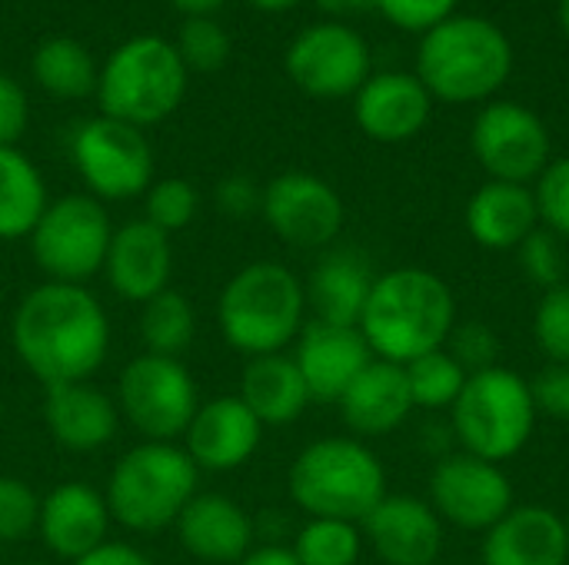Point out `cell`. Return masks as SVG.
Returning <instances> with one entry per match:
<instances>
[{
  "mask_svg": "<svg viewBox=\"0 0 569 565\" xmlns=\"http://www.w3.org/2000/svg\"><path fill=\"white\" fill-rule=\"evenodd\" d=\"M10 343L40 386L87 383L110 353V320L103 303L80 283L43 280L13 310Z\"/></svg>",
  "mask_w": 569,
  "mask_h": 565,
  "instance_id": "1",
  "label": "cell"
},
{
  "mask_svg": "<svg viewBox=\"0 0 569 565\" xmlns=\"http://www.w3.org/2000/svg\"><path fill=\"white\" fill-rule=\"evenodd\" d=\"M457 326V296L423 266H397L377 276L360 316V333L377 360L407 366L443 350Z\"/></svg>",
  "mask_w": 569,
  "mask_h": 565,
  "instance_id": "2",
  "label": "cell"
},
{
  "mask_svg": "<svg viewBox=\"0 0 569 565\" xmlns=\"http://www.w3.org/2000/svg\"><path fill=\"white\" fill-rule=\"evenodd\" d=\"M40 496L17 476H0V543H23L37 533Z\"/></svg>",
  "mask_w": 569,
  "mask_h": 565,
  "instance_id": "38",
  "label": "cell"
},
{
  "mask_svg": "<svg viewBox=\"0 0 569 565\" xmlns=\"http://www.w3.org/2000/svg\"><path fill=\"white\" fill-rule=\"evenodd\" d=\"M537 420L540 410L530 380L497 363L467 376V386L450 410V433L457 450L503 466L527 450Z\"/></svg>",
  "mask_w": 569,
  "mask_h": 565,
  "instance_id": "7",
  "label": "cell"
},
{
  "mask_svg": "<svg viewBox=\"0 0 569 565\" xmlns=\"http://www.w3.org/2000/svg\"><path fill=\"white\" fill-rule=\"evenodd\" d=\"M250 7H257V10H263V13H280V10H290V7H297L300 0H247Z\"/></svg>",
  "mask_w": 569,
  "mask_h": 565,
  "instance_id": "49",
  "label": "cell"
},
{
  "mask_svg": "<svg viewBox=\"0 0 569 565\" xmlns=\"http://www.w3.org/2000/svg\"><path fill=\"white\" fill-rule=\"evenodd\" d=\"M533 340L550 363L569 366V280L543 290L533 310Z\"/></svg>",
  "mask_w": 569,
  "mask_h": 565,
  "instance_id": "36",
  "label": "cell"
},
{
  "mask_svg": "<svg viewBox=\"0 0 569 565\" xmlns=\"http://www.w3.org/2000/svg\"><path fill=\"white\" fill-rule=\"evenodd\" d=\"M187 456L200 473H233L253 460L263 443V423L240 396L200 400L187 433Z\"/></svg>",
  "mask_w": 569,
  "mask_h": 565,
  "instance_id": "18",
  "label": "cell"
},
{
  "mask_svg": "<svg viewBox=\"0 0 569 565\" xmlns=\"http://www.w3.org/2000/svg\"><path fill=\"white\" fill-rule=\"evenodd\" d=\"M433 110L430 90L417 73L383 70L370 73V80L353 93V120L377 143H403L413 140Z\"/></svg>",
  "mask_w": 569,
  "mask_h": 565,
  "instance_id": "20",
  "label": "cell"
},
{
  "mask_svg": "<svg viewBox=\"0 0 569 565\" xmlns=\"http://www.w3.org/2000/svg\"><path fill=\"white\" fill-rule=\"evenodd\" d=\"M140 340H143V353L183 360V353L197 340V313L190 300L173 286L147 300L140 306Z\"/></svg>",
  "mask_w": 569,
  "mask_h": 565,
  "instance_id": "31",
  "label": "cell"
},
{
  "mask_svg": "<svg viewBox=\"0 0 569 565\" xmlns=\"http://www.w3.org/2000/svg\"><path fill=\"white\" fill-rule=\"evenodd\" d=\"M457 3L460 0H377V10L387 17V23L407 33H427L453 17Z\"/></svg>",
  "mask_w": 569,
  "mask_h": 565,
  "instance_id": "41",
  "label": "cell"
},
{
  "mask_svg": "<svg viewBox=\"0 0 569 565\" xmlns=\"http://www.w3.org/2000/svg\"><path fill=\"white\" fill-rule=\"evenodd\" d=\"M27 123H30V100H27V90L0 73V147H17L20 137L27 133Z\"/></svg>",
  "mask_w": 569,
  "mask_h": 565,
  "instance_id": "42",
  "label": "cell"
},
{
  "mask_svg": "<svg viewBox=\"0 0 569 565\" xmlns=\"http://www.w3.org/2000/svg\"><path fill=\"white\" fill-rule=\"evenodd\" d=\"M530 390L540 413L569 423V366L550 363L547 370L537 373V380H530Z\"/></svg>",
  "mask_w": 569,
  "mask_h": 565,
  "instance_id": "43",
  "label": "cell"
},
{
  "mask_svg": "<svg viewBox=\"0 0 569 565\" xmlns=\"http://www.w3.org/2000/svg\"><path fill=\"white\" fill-rule=\"evenodd\" d=\"M117 410L147 443H173L187 433L200 393L183 360L140 353L117 380Z\"/></svg>",
  "mask_w": 569,
  "mask_h": 565,
  "instance_id": "10",
  "label": "cell"
},
{
  "mask_svg": "<svg viewBox=\"0 0 569 565\" xmlns=\"http://www.w3.org/2000/svg\"><path fill=\"white\" fill-rule=\"evenodd\" d=\"M33 80L43 93L57 100H80L97 93L100 67L90 50L73 37H47L37 43L30 60Z\"/></svg>",
  "mask_w": 569,
  "mask_h": 565,
  "instance_id": "30",
  "label": "cell"
},
{
  "mask_svg": "<svg viewBox=\"0 0 569 565\" xmlns=\"http://www.w3.org/2000/svg\"><path fill=\"white\" fill-rule=\"evenodd\" d=\"M427 503L433 513L467 533L493 529L513 506V483L500 463L470 456L453 450L437 460L430 473V496Z\"/></svg>",
  "mask_w": 569,
  "mask_h": 565,
  "instance_id": "14",
  "label": "cell"
},
{
  "mask_svg": "<svg viewBox=\"0 0 569 565\" xmlns=\"http://www.w3.org/2000/svg\"><path fill=\"white\" fill-rule=\"evenodd\" d=\"M200 213V193L183 176H163L153 180L143 193V220L163 230L167 236L177 230H187Z\"/></svg>",
  "mask_w": 569,
  "mask_h": 565,
  "instance_id": "34",
  "label": "cell"
},
{
  "mask_svg": "<svg viewBox=\"0 0 569 565\" xmlns=\"http://www.w3.org/2000/svg\"><path fill=\"white\" fill-rule=\"evenodd\" d=\"M73 565H153V559L127 543H103L100 549H93L90 556L77 559Z\"/></svg>",
  "mask_w": 569,
  "mask_h": 565,
  "instance_id": "45",
  "label": "cell"
},
{
  "mask_svg": "<svg viewBox=\"0 0 569 565\" xmlns=\"http://www.w3.org/2000/svg\"><path fill=\"white\" fill-rule=\"evenodd\" d=\"M403 370H407L413 406L427 410V413H450L467 386V376H470L447 350H433V353L407 363Z\"/></svg>",
  "mask_w": 569,
  "mask_h": 565,
  "instance_id": "32",
  "label": "cell"
},
{
  "mask_svg": "<svg viewBox=\"0 0 569 565\" xmlns=\"http://www.w3.org/2000/svg\"><path fill=\"white\" fill-rule=\"evenodd\" d=\"M237 396L263 423V430L297 423L307 413V406L313 403L290 353H270V356L247 360Z\"/></svg>",
  "mask_w": 569,
  "mask_h": 565,
  "instance_id": "28",
  "label": "cell"
},
{
  "mask_svg": "<svg viewBox=\"0 0 569 565\" xmlns=\"http://www.w3.org/2000/svg\"><path fill=\"white\" fill-rule=\"evenodd\" d=\"M110 523L113 516L107 509L103 493L87 483L70 480L40 496L37 536L57 559H67L70 565L110 543Z\"/></svg>",
  "mask_w": 569,
  "mask_h": 565,
  "instance_id": "19",
  "label": "cell"
},
{
  "mask_svg": "<svg viewBox=\"0 0 569 565\" xmlns=\"http://www.w3.org/2000/svg\"><path fill=\"white\" fill-rule=\"evenodd\" d=\"M33 263L53 283H87L103 273L113 223L107 206L90 193H67L47 203L30 230Z\"/></svg>",
  "mask_w": 569,
  "mask_h": 565,
  "instance_id": "9",
  "label": "cell"
},
{
  "mask_svg": "<svg viewBox=\"0 0 569 565\" xmlns=\"http://www.w3.org/2000/svg\"><path fill=\"white\" fill-rule=\"evenodd\" d=\"M467 233L477 246L493 253H517V246L540 226V210L533 186L487 180L470 200L463 213Z\"/></svg>",
  "mask_w": 569,
  "mask_h": 565,
  "instance_id": "27",
  "label": "cell"
},
{
  "mask_svg": "<svg viewBox=\"0 0 569 565\" xmlns=\"http://www.w3.org/2000/svg\"><path fill=\"white\" fill-rule=\"evenodd\" d=\"M483 565H569L563 516L550 506H513L493 529L483 533Z\"/></svg>",
  "mask_w": 569,
  "mask_h": 565,
  "instance_id": "24",
  "label": "cell"
},
{
  "mask_svg": "<svg viewBox=\"0 0 569 565\" xmlns=\"http://www.w3.org/2000/svg\"><path fill=\"white\" fill-rule=\"evenodd\" d=\"M360 529L363 543L387 565H433L443 553V519L420 496L387 493Z\"/></svg>",
  "mask_w": 569,
  "mask_h": 565,
  "instance_id": "16",
  "label": "cell"
},
{
  "mask_svg": "<svg viewBox=\"0 0 569 565\" xmlns=\"http://www.w3.org/2000/svg\"><path fill=\"white\" fill-rule=\"evenodd\" d=\"M187 80L190 70L183 67L173 40L137 33L107 57L93 97L103 117L147 130L163 123L183 103Z\"/></svg>",
  "mask_w": 569,
  "mask_h": 565,
  "instance_id": "6",
  "label": "cell"
},
{
  "mask_svg": "<svg viewBox=\"0 0 569 565\" xmlns=\"http://www.w3.org/2000/svg\"><path fill=\"white\" fill-rule=\"evenodd\" d=\"M287 486L310 519L363 523L387 496V470L363 440L323 436L297 453Z\"/></svg>",
  "mask_w": 569,
  "mask_h": 565,
  "instance_id": "5",
  "label": "cell"
},
{
  "mask_svg": "<svg viewBox=\"0 0 569 565\" xmlns=\"http://www.w3.org/2000/svg\"><path fill=\"white\" fill-rule=\"evenodd\" d=\"M260 203H263V186H257L247 173H233L217 183V206L230 220H247L260 213Z\"/></svg>",
  "mask_w": 569,
  "mask_h": 565,
  "instance_id": "44",
  "label": "cell"
},
{
  "mask_svg": "<svg viewBox=\"0 0 569 565\" xmlns=\"http://www.w3.org/2000/svg\"><path fill=\"white\" fill-rule=\"evenodd\" d=\"M470 147L477 163L487 170L490 180L507 183H537V176L553 160L550 130L523 103L513 100H490L470 130Z\"/></svg>",
  "mask_w": 569,
  "mask_h": 565,
  "instance_id": "13",
  "label": "cell"
},
{
  "mask_svg": "<svg viewBox=\"0 0 569 565\" xmlns=\"http://www.w3.org/2000/svg\"><path fill=\"white\" fill-rule=\"evenodd\" d=\"M287 77L317 100L353 97L373 73V57L360 30L323 20L300 30L283 57Z\"/></svg>",
  "mask_w": 569,
  "mask_h": 565,
  "instance_id": "12",
  "label": "cell"
},
{
  "mask_svg": "<svg viewBox=\"0 0 569 565\" xmlns=\"http://www.w3.org/2000/svg\"><path fill=\"white\" fill-rule=\"evenodd\" d=\"M290 549L300 565H357L363 529L347 519H307Z\"/></svg>",
  "mask_w": 569,
  "mask_h": 565,
  "instance_id": "33",
  "label": "cell"
},
{
  "mask_svg": "<svg viewBox=\"0 0 569 565\" xmlns=\"http://www.w3.org/2000/svg\"><path fill=\"white\" fill-rule=\"evenodd\" d=\"M20 565H40V563H20Z\"/></svg>",
  "mask_w": 569,
  "mask_h": 565,
  "instance_id": "52",
  "label": "cell"
},
{
  "mask_svg": "<svg viewBox=\"0 0 569 565\" xmlns=\"http://www.w3.org/2000/svg\"><path fill=\"white\" fill-rule=\"evenodd\" d=\"M513 70L510 37L487 17L453 13L427 30L417 50V77L440 103H483Z\"/></svg>",
  "mask_w": 569,
  "mask_h": 565,
  "instance_id": "4",
  "label": "cell"
},
{
  "mask_svg": "<svg viewBox=\"0 0 569 565\" xmlns=\"http://www.w3.org/2000/svg\"><path fill=\"white\" fill-rule=\"evenodd\" d=\"M290 356L313 403H340L350 383L373 363L360 326H333L320 320H310L300 330Z\"/></svg>",
  "mask_w": 569,
  "mask_h": 565,
  "instance_id": "17",
  "label": "cell"
},
{
  "mask_svg": "<svg viewBox=\"0 0 569 565\" xmlns=\"http://www.w3.org/2000/svg\"><path fill=\"white\" fill-rule=\"evenodd\" d=\"M517 260L520 270L527 273V280L540 290H553L560 283H567V253H563V240L557 233H550L547 226H537L520 246H517Z\"/></svg>",
  "mask_w": 569,
  "mask_h": 565,
  "instance_id": "37",
  "label": "cell"
},
{
  "mask_svg": "<svg viewBox=\"0 0 569 565\" xmlns=\"http://www.w3.org/2000/svg\"><path fill=\"white\" fill-rule=\"evenodd\" d=\"M560 27H563V33H567L569 40V0H560Z\"/></svg>",
  "mask_w": 569,
  "mask_h": 565,
  "instance_id": "50",
  "label": "cell"
},
{
  "mask_svg": "<svg viewBox=\"0 0 569 565\" xmlns=\"http://www.w3.org/2000/svg\"><path fill=\"white\" fill-rule=\"evenodd\" d=\"M260 216L287 246L323 253L337 243L347 210L340 193L323 176L287 170L263 186Z\"/></svg>",
  "mask_w": 569,
  "mask_h": 565,
  "instance_id": "15",
  "label": "cell"
},
{
  "mask_svg": "<svg viewBox=\"0 0 569 565\" xmlns=\"http://www.w3.org/2000/svg\"><path fill=\"white\" fill-rule=\"evenodd\" d=\"M200 470L177 443H140L127 450L107 483V509L130 533H160L180 519L197 496Z\"/></svg>",
  "mask_w": 569,
  "mask_h": 565,
  "instance_id": "8",
  "label": "cell"
},
{
  "mask_svg": "<svg viewBox=\"0 0 569 565\" xmlns=\"http://www.w3.org/2000/svg\"><path fill=\"white\" fill-rule=\"evenodd\" d=\"M533 196L540 210V226L569 243V157L550 160V167L533 183Z\"/></svg>",
  "mask_w": 569,
  "mask_h": 565,
  "instance_id": "39",
  "label": "cell"
},
{
  "mask_svg": "<svg viewBox=\"0 0 569 565\" xmlns=\"http://www.w3.org/2000/svg\"><path fill=\"white\" fill-rule=\"evenodd\" d=\"M377 283L373 263L367 253L350 246H330L320 253L307 286V310L320 323L333 326H360L363 306Z\"/></svg>",
  "mask_w": 569,
  "mask_h": 565,
  "instance_id": "26",
  "label": "cell"
},
{
  "mask_svg": "<svg viewBox=\"0 0 569 565\" xmlns=\"http://www.w3.org/2000/svg\"><path fill=\"white\" fill-rule=\"evenodd\" d=\"M340 416L347 423V430L357 440H377V436H390L397 433L413 406L410 396V383H407V370L387 360H377L350 383V390L340 396Z\"/></svg>",
  "mask_w": 569,
  "mask_h": 565,
  "instance_id": "25",
  "label": "cell"
},
{
  "mask_svg": "<svg viewBox=\"0 0 569 565\" xmlns=\"http://www.w3.org/2000/svg\"><path fill=\"white\" fill-rule=\"evenodd\" d=\"M323 13L330 17H347V13H360V10H377V0H313Z\"/></svg>",
  "mask_w": 569,
  "mask_h": 565,
  "instance_id": "47",
  "label": "cell"
},
{
  "mask_svg": "<svg viewBox=\"0 0 569 565\" xmlns=\"http://www.w3.org/2000/svg\"><path fill=\"white\" fill-rule=\"evenodd\" d=\"M70 157L100 203L143 196L153 183V150L143 130L113 117H90L70 140Z\"/></svg>",
  "mask_w": 569,
  "mask_h": 565,
  "instance_id": "11",
  "label": "cell"
},
{
  "mask_svg": "<svg viewBox=\"0 0 569 565\" xmlns=\"http://www.w3.org/2000/svg\"><path fill=\"white\" fill-rule=\"evenodd\" d=\"M183 17H213L227 0H170Z\"/></svg>",
  "mask_w": 569,
  "mask_h": 565,
  "instance_id": "48",
  "label": "cell"
},
{
  "mask_svg": "<svg viewBox=\"0 0 569 565\" xmlns=\"http://www.w3.org/2000/svg\"><path fill=\"white\" fill-rule=\"evenodd\" d=\"M173 529L177 543L200 563L237 565L253 549V519L223 493H197Z\"/></svg>",
  "mask_w": 569,
  "mask_h": 565,
  "instance_id": "23",
  "label": "cell"
},
{
  "mask_svg": "<svg viewBox=\"0 0 569 565\" xmlns=\"http://www.w3.org/2000/svg\"><path fill=\"white\" fill-rule=\"evenodd\" d=\"M43 426L70 453H97L120 430V410L110 393L87 383H60L43 390Z\"/></svg>",
  "mask_w": 569,
  "mask_h": 565,
  "instance_id": "22",
  "label": "cell"
},
{
  "mask_svg": "<svg viewBox=\"0 0 569 565\" xmlns=\"http://www.w3.org/2000/svg\"><path fill=\"white\" fill-rule=\"evenodd\" d=\"M173 47H177L187 70L213 73L230 57V33L213 17H183Z\"/></svg>",
  "mask_w": 569,
  "mask_h": 565,
  "instance_id": "35",
  "label": "cell"
},
{
  "mask_svg": "<svg viewBox=\"0 0 569 565\" xmlns=\"http://www.w3.org/2000/svg\"><path fill=\"white\" fill-rule=\"evenodd\" d=\"M237 565H300L290 546H280V543H270V546H257L250 549Z\"/></svg>",
  "mask_w": 569,
  "mask_h": 565,
  "instance_id": "46",
  "label": "cell"
},
{
  "mask_svg": "<svg viewBox=\"0 0 569 565\" xmlns=\"http://www.w3.org/2000/svg\"><path fill=\"white\" fill-rule=\"evenodd\" d=\"M563 526H567V543H569V513L563 516Z\"/></svg>",
  "mask_w": 569,
  "mask_h": 565,
  "instance_id": "51",
  "label": "cell"
},
{
  "mask_svg": "<svg viewBox=\"0 0 569 565\" xmlns=\"http://www.w3.org/2000/svg\"><path fill=\"white\" fill-rule=\"evenodd\" d=\"M47 183L17 147H0V240H27L47 210Z\"/></svg>",
  "mask_w": 569,
  "mask_h": 565,
  "instance_id": "29",
  "label": "cell"
},
{
  "mask_svg": "<svg viewBox=\"0 0 569 565\" xmlns=\"http://www.w3.org/2000/svg\"><path fill=\"white\" fill-rule=\"evenodd\" d=\"M443 350L467 373H480V370L497 366V360H500V336L487 323H480V320H467V323L457 320V326H453V333H450Z\"/></svg>",
  "mask_w": 569,
  "mask_h": 565,
  "instance_id": "40",
  "label": "cell"
},
{
  "mask_svg": "<svg viewBox=\"0 0 569 565\" xmlns=\"http://www.w3.org/2000/svg\"><path fill=\"white\" fill-rule=\"evenodd\" d=\"M103 273L120 300L143 306L157 293L170 290V276H173L170 236L147 220H130L117 226L107 250Z\"/></svg>",
  "mask_w": 569,
  "mask_h": 565,
  "instance_id": "21",
  "label": "cell"
},
{
  "mask_svg": "<svg viewBox=\"0 0 569 565\" xmlns=\"http://www.w3.org/2000/svg\"><path fill=\"white\" fill-rule=\"evenodd\" d=\"M217 323L227 346L247 360L287 353L307 326V286L277 260L247 263L220 290Z\"/></svg>",
  "mask_w": 569,
  "mask_h": 565,
  "instance_id": "3",
  "label": "cell"
}]
</instances>
